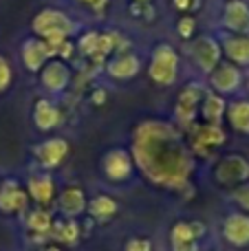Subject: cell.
Wrapping results in <instances>:
<instances>
[{"label": "cell", "instance_id": "18", "mask_svg": "<svg viewBox=\"0 0 249 251\" xmlns=\"http://www.w3.org/2000/svg\"><path fill=\"white\" fill-rule=\"evenodd\" d=\"M229 117H232V124L241 130H249V104L241 101L236 104L232 110H229Z\"/></svg>", "mask_w": 249, "mask_h": 251}, {"label": "cell", "instance_id": "21", "mask_svg": "<svg viewBox=\"0 0 249 251\" xmlns=\"http://www.w3.org/2000/svg\"><path fill=\"white\" fill-rule=\"evenodd\" d=\"M57 229V238L66 240V243H73L75 236H77V225H75L73 221L71 223H60V225H55Z\"/></svg>", "mask_w": 249, "mask_h": 251}, {"label": "cell", "instance_id": "11", "mask_svg": "<svg viewBox=\"0 0 249 251\" xmlns=\"http://www.w3.org/2000/svg\"><path fill=\"white\" fill-rule=\"evenodd\" d=\"M60 205H62V212L69 214V216L79 214L84 209V194H82V190H77V187H69V190L62 194Z\"/></svg>", "mask_w": 249, "mask_h": 251}, {"label": "cell", "instance_id": "20", "mask_svg": "<svg viewBox=\"0 0 249 251\" xmlns=\"http://www.w3.org/2000/svg\"><path fill=\"white\" fill-rule=\"evenodd\" d=\"M29 227L35 231H47L51 227V216L47 212H33L29 216Z\"/></svg>", "mask_w": 249, "mask_h": 251}, {"label": "cell", "instance_id": "27", "mask_svg": "<svg viewBox=\"0 0 249 251\" xmlns=\"http://www.w3.org/2000/svg\"><path fill=\"white\" fill-rule=\"evenodd\" d=\"M44 251H60V249H55V247H49V249H44Z\"/></svg>", "mask_w": 249, "mask_h": 251}, {"label": "cell", "instance_id": "28", "mask_svg": "<svg viewBox=\"0 0 249 251\" xmlns=\"http://www.w3.org/2000/svg\"><path fill=\"white\" fill-rule=\"evenodd\" d=\"M139 2H144V0H139Z\"/></svg>", "mask_w": 249, "mask_h": 251}, {"label": "cell", "instance_id": "6", "mask_svg": "<svg viewBox=\"0 0 249 251\" xmlns=\"http://www.w3.org/2000/svg\"><path fill=\"white\" fill-rule=\"evenodd\" d=\"M26 205V194L18 187V183L7 181L0 187V209L2 212H20Z\"/></svg>", "mask_w": 249, "mask_h": 251}, {"label": "cell", "instance_id": "17", "mask_svg": "<svg viewBox=\"0 0 249 251\" xmlns=\"http://www.w3.org/2000/svg\"><path fill=\"white\" fill-rule=\"evenodd\" d=\"M227 53L238 62H249V35L227 42Z\"/></svg>", "mask_w": 249, "mask_h": 251}, {"label": "cell", "instance_id": "7", "mask_svg": "<svg viewBox=\"0 0 249 251\" xmlns=\"http://www.w3.org/2000/svg\"><path fill=\"white\" fill-rule=\"evenodd\" d=\"M60 119H62L60 110H57L51 101L38 100V104H35V108H33V122H35V126H38L40 130L55 128V126L60 124Z\"/></svg>", "mask_w": 249, "mask_h": 251}, {"label": "cell", "instance_id": "25", "mask_svg": "<svg viewBox=\"0 0 249 251\" xmlns=\"http://www.w3.org/2000/svg\"><path fill=\"white\" fill-rule=\"evenodd\" d=\"M79 2L88 4V7H93V9H101L106 4V0H79Z\"/></svg>", "mask_w": 249, "mask_h": 251}, {"label": "cell", "instance_id": "19", "mask_svg": "<svg viewBox=\"0 0 249 251\" xmlns=\"http://www.w3.org/2000/svg\"><path fill=\"white\" fill-rule=\"evenodd\" d=\"M113 212H115V203L110 199H106V196H100V199H95L91 203V214L97 218H106Z\"/></svg>", "mask_w": 249, "mask_h": 251}, {"label": "cell", "instance_id": "5", "mask_svg": "<svg viewBox=\"0 0 249 251\" xmlns=\"http://www.w3.org/2000/svg\"><path fill=\"white\" fill-rule=\"evenodd\" d=\"M40 77H42V84L47 91L60 93V91H64V86L69 84V69H66L62 62L51 60L42 66V75H40Z\"/></svg>", "mask_w": 249, "mask_h": 251}, {"label": "cell", "instance_id": "9", "mask_svg": "<svg viewBox=\"0 0 249 251\" xmlns=\"http://www.w3.org/2000/svg\"><path fill=\"white\" fill-rule=\"evenodd\" d=\"M53 181L49 176H33L29 181V194L33 196L38 203H49L53 199Z\"/></svg>", "mask_w": 249, "mask_h": 251}, {"label": "cell", "instance_id": "26", "mask_svg": "<svg viewBox=\"0 0 249 251\" xmlns=\"http://www.w3.org/2000/svg\"><path fill=\"white\" fill-rule=\"evenodd\" d=\"M106 100V93L104 91H97L95 95H93V101H97V104H100V101H104Z\"/></svg>", "mask_w": 249, "mask_h": 251}, {"label": "cell", "instance_id": "23", "mask_svg": "<svg viewBox=\"0 0 249 251\" xmlns=\"http://www.w3.org/2000/svg\"><path fill=\"white\" fill-rule=\"evenodd\" d=\"M221 113H223V101L219 97H207V104H205V117L207 119H219Z\"/></svg>", "mask_w": 249, "mask_h": 251}, {"label": "cell", "instance_id": "22", "mask_svg": "<svg viewBox=\"0 0 249 251\" xmlns=\"http://www.w3.org/2000/svg\"><path fill=\"white\" fill-rule=\"evenodd\" d=\"M11 77H13L11 64L7 62V57H4V55H0V93L9 88V84H11Z\"/></svg>", "mask_w": 249, "mask_h": 251}, {"label": "cell", "instance_id": "16", "mask_svg": "<svg viewBox=\"0 0 249 251\" xmlns=\"http://www.w3.org/2000/svg\"><path fill=\"white\" fill-rule=\"evenodd\" d=\"M181 104H179V115L185 119V122H190L194 115V110H197V101H199V91L197 88H188V91L181 93Z\"/></svg>", "mask_w": 249, "mask_h": 251}, {"label": "cell", "instance_id": "3", "mask_svg": "<svg viewBox=\"0 0 249 251\" xmlns=\"http://www.w3.org/2000/svg\"><path fill=\"white\" fill-rule=\"evenodd\" d=\"M150 73L157 82L161 84H170L176 75V55L172 53L170 47H159L157 53L152 57V66H150Z\"/></svg>", "mask_w": 249, "mask_h": 251}, {"label": "cell", "instance_id": "10", "mask_svg": "<svg viewBox=\"0 0 249 251\" xmlns=\"http://www.w3.org/2000/svg\"><path fill=\"white\" fill-rule=\"evenodd\" d=\"M128 170H130V161H128V156L124 152L117 150L106 156V172H108V176L124 178L128 174Z\"/></svg>", "mask_w": 249, "mask_h": 251}, {"label": "cell", "instance_id": "1", "mask_svg": "<svg viewBox=\"0 0 249 251\" xmlns=\"http://www.w3.org/2000/svg\"><path fill=\"white\" fill-rule=\"evenodd\" d=\"M31 29L40 40L49 44L53 49V53H57V49L69 40V35L73 33L75 25L66 13L57 11V9H42L31 22Z\"/></svg>", "mask_w": 249, "mask_h": 251}, {"label": "cell", "instance_id": "24", "mask_svg": "<svg viewBox=\"0 0 249 251\" xmlns=\"http://www.w3.org/2000/svg\"><path fill=\"white\" fill-rule=\"evenodd\" d=\"M192 29H194V20H192V18H185V20L179 22V31H181V35H185V38L192 33Z\"/></svg>", "mask_w": 249, "mask_h": 251}, {"label": "cell", "instance_id": "14", "mask_svg": "<svg viewBox=\"0 0 249 251\" xmlns=\"http://www.w3.org/2000/svg\"><path fill=\"white\" fill-rule=\"evenodd\" d=\"M223 141V132H221L219 128H214V126H203V128H199L197 132V148L199 150L205 152L207 146H219V143Z\"/></svg>", "mask_w": 249, "mask_h": 251}, {"label": "cell", "instance_id": "2", "mask_svg": "<svg viewBox=\"0 0 249 251\" xmlns=\"http://www.w3.org/2000/svg\"><path fill=\"white\" fill-rule=\"evenodd\" d=\"M53 49L49 47L44 40L40 38H31L22 44V62L29 71H42V66L49 62V57H53Z\"/></svg>", "mask_w": 249, "mask_h": 251}, {"label": "cell", "instance_id": "12", "mask_svg": "<svg viewBox=\"0 0 249 251\" xmlns=\"http://www.w3.org/2000/svg\"><path fill=\"white\" fill-rule=\"evenodd\" d=\"M227 25L236 31L249 29V11L243 2H232L227 7Z\"/></svg>", "mask_w": 249, "mask_h": 251}, {"label": "cell", "instance_id": "15", "mask_svg": "<svg viewBox=\"0 0 249 251\" xmlns=\"http://www.w3.org/2000/svg\"><path fill=\"white\" fill-rule=\"evenodd\" d=\"M212 82H214V86L221 88V91H232V88L238 84V71L232 69V66H221V69L214 73Z\"/></svg>", "mask_w": 249, "mask_h": 251}, {"label": "cell", "instance_id": "8", "mask_svg": "<svg viewBox=\"0 0 249 251\" xmlns=\"http://www.w3.org/2000/svg\"><path fill=\"white\" fill-rule=\"evenodd\" d=\"M194 53H197L199 64H201L205 71H210L212 66H214V62L219 60V47L207 38L199 40V42L194 44Z\"/></svg>", "mask_w": 249, "mask_h": 251}, {"label": "cell", "instance_id": "13", "mask_svg": "<svg viewBox=\"0 0 249 251\" xmlns=\"http://www.w3.org/2000/svg\"><path fill=\"white\" fill-rule=\"evenodd\" d=\"M137 60L132 55H124V57H117L115 62H110L108 66V73L113 77H130V75L137 73Z\"/></svg>", "mask_w": 249, "mask_h": 251}, {"label": "cell", "instance_id": "4", "mask_svg": "<svg viewBox=\"0 0 249 251\" xmlns=\"http://www.w3.org/2000/svg\"><path fill=\"white\" fill-rule=\"evenodd\" d=\"M69 152V143L64 139H49V141L40 143L35 148V154H38V161L44 165V168H55V165L62 163V159Z\"/></svg>", "mask_w": 249, "mask_h": 251}]
</instances>
